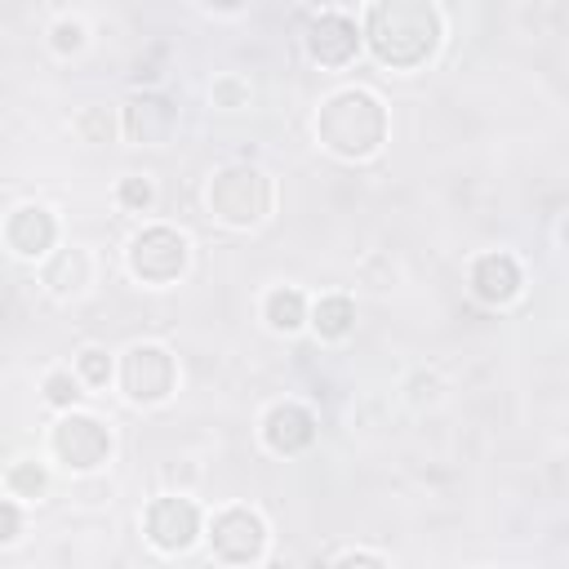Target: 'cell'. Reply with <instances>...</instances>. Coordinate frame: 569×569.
<instances>
[{"instance_id": "obj_2", "label": "cell", "mask_w": 569, "mask_h": 569, "mask_svg": "<svg viewBox=\"0 0 569 569\" xmlns=\"http://www.w3.org/2000/svg\"><path fill=\"white\" fill-rule=\"evenodd\" d=\"M316 134L320 143L343 156V160H365L383 147L387 138V111L370 89H338L334 98H325L320 117H316Z\"/></svg>"}, {"instance_id": "obj_7", "label": "cell", "mask_w": 569, "mask_h": 569, "mask_svg": "<svg viewBox=\"0 0 569 569\" xmlns=\"http://www.w3.org/2000/svg\"><path fill=\"white\" fill-rule=\"evenodd\" d=\"M209 543L227 565H250L267 547V525L254 507H227L209 525Z\"/></svg>"}, {"instance_id": "obj_6", "label": "cell", "mask_w": 569, "mask_h": 569, "mask_svg": "<svg viewBox=\"0 0 569 569\" xmlns=\"http://www.w3.org/2000/svg\"><path fill=\"white\" fill-rule=\"evenodd\" d=\"M174 378H179V370H174V356H169L165 348L138 343V348L125 352L121 383H125V391H130V401H138V405L165 401V396L174 391Z\"/></svg>"}, {"instance_id": "obj_3", "label": "cell", "mask_w": 569, "mask_h": 569, "mask_svg": "<svg viewBox=\"0 0 569 569\" xmlns=\"http://www.w3.org/2000/svg\"><path fill=\"white\" fill-rule=\"evenodd\" d=\"M209 214L227 227H254L271 209V183L254 165H227L209 179Z\"/></svg>"}, {"instance_id": "obj_23", "label": "cell", "mask_w": 569, "mask_h": 569, "mask_svg": "<svg viewBox=\"0 0 569 569\" xmlns=\"http://www.w3.org/2000/svg\"><path fill=\"white\" fill-rule=\"evenodd\" d=\"M121 201H125L130 209H147V205H152V183H147V179H125V183H121Z\"/></svg>"}, {"instance_id": "obj_22", "label": "cell", "mask_w": 569, "mask_h": 569, "mask_svg": "<svg viewBox=\"0 0 569 569\" xmlns=\"http://www.w3.org/2000/svg\"><path fill=\"white\" fill-rule=\"evenodd\" d=\"M19 530H23V511L10 498H0V543H14Z\"/></svg>"}, {"instance_id": "obj_24", "label": "cell", "mask_w": 569, "mask_h": 569, "mask_svg": "<svg viewBox=\"0 0 569 569\" xmlns=\"http://www.w3.org/2000/svg\"><path fill=\"white\" fill-rule=\"evenodd\" d=\"M334 569H387V560L383 556H374V552H348L343 560H338Z\"/></svg>"}, {"instance_id": "obj_1", "label": "cell", "mask_w": 569, "mask_h": 569, "mask_svg": "<svg viewBox=\"0 0 569 569\" xmlns=\"http://www.w3.org/2000/svg\"><path fill=\"white\" fill-rule=\"evenodd\" d=\"M440 10L427 0H383L370 10L365 36L374 53L391 68H419L427 63L440 45Z\"/></svg>"}, {"instance_id": "obj_5", "label": "cell", "mask_w": 569, "mask_h": 569, "mask_svg": "<svg viewBox=\"0 0 569 569\" xmlns=\"http://www.w3.org/2000/svg\"><path fill=\"white\" fill-rule=\"evenodd\" d=\"M49 445H53V453H59V463L68 472H94V468L107 463V453H111V432L89 414H68L59 427H53Z\"/></svg>"}, {"instance_id": "obj_8", "label": "cell", "mask_w": 569, "mask_h": 569, "mask_svg": "<svg viewBox=\"0 0 569 569\" xmlns=\"http://www.w3.org/2000/svg\"><path fill=\"white\" fill-rule=\"evenodd\" d=\"M201 534V507L192 498H156L147 507V538L160 552H187Z\"/></svg>"}, {"instance_id": "obj_14", "label": "cell", "mask_w": 569, "mask_h": 569, "mask_svg": "<svg viewBox=\"0 0 569 569\" xmlns=\"http://www.w3.org/2000/svg\"><path fill=\"white\" fill-rule=\"evenodd\" d=\"M45 284H53V294H81L89 284V258L81 250L59 254V263L45 271Z\"/></svg>"}, {"instance_id": "obj_17", "label": "cell", "mask_w": 569, "mask_h": 569, "mask_svg": "<svg viewBox=\"0 0 569 569\" xmlns=\"http://www.w3.org/2000/svg\"><path fill=\"white\" fill-rule=\"evenodd\" d=\"M45 485H49V476H45L40 463H14V472H10V489H14L19 498H40Z\"/></svg>"}, {"instance_id": "obj_18", "label": "cell", "mask_w": 569, "mask_h": 569, "mask_svg": "<svg viewBox=\"0 0 569 569\" xmlns=\"http://www.w3.org/2000/svg\"><path fill=\"white\" fill-rule=\"evenodd\" d=\"M76 370H81V378H85L89 387H107V378H111V361H107V352H98V348H85L81 361H76Z\"/></svg>"}, {"instance_id": "obj_21", "label": "cell", "mask_w": 569, "mask_h": 569, "mask_svg": "<svg viewBox=\"0 0 569 569\" xmlns=\"http://www.w3.org/2000/svg\"><path fill=\"white\" fill-rule=\"evenodd\" d=\"M81 130H85L89 143H111V130H117V125H111V117L102 107H94V111H85V117H81Z\"/></svg>"}, {"instance_id": "obj_10", "label": "cell", "mask_w": 569, "mask_h": 569, "mask_svg": "<svg viewBox=\"0 0 569 569\" xmlns=\"http://www.w3.org/2000/svg\"><path fill=\"white\" fill-rule=\"evenodd\" d=\"M174 125H179V111H174L169 98L143 94V98H130V107H125V138L130 143L160 147V143H169Z\"/></svg>"}, {"instance_id": "obj_12", "label": "cell", "mask_w": 569, "mask_h": 569, "mask_svg": "<svg viewBox=\"0 0 569 569\" xmlns=\"http://www.w3.org/2000/svg\"><path fill=\"white\" fill-rule=\"evenodd\" d=\"M472 290H476L481 303H494V307L511 303V299L521 294V267H517V258H511V254H485V258H476Z\"/></svg>"}, {"instance_id": "obj_16", "label": "cell", "mask_w": 569, "mask_h": 569, "mask_svg": "<svg viewBox=\"0 0 569 569\" xmlns=\"http://www.w3.org/2000/svg\"><path fill=\"white\" fill-rule=\"evenodd\" d=\"M267 320H271V329H299L303 320H307V307H303V294L299 290H271L267 294Z\"/></svg>"}, {"instance_id": "obj_26", "label": "cell", "mask_w": 569, "mask_h": 569, "mask_svg": "<svg viewBox=\"0 0 569 569\" xmlns=\"http://www.w3.org/2000/svg\"><path fill=\"white\" fill-rule=\"evenodd\" d=\"M267 569H294V565H290V560H271Z\"/></svg>"}, {"instance_id": "obj_15", "label": "cell", "mask_w": 569, "mask_h": 569, "mask_svg": "<svg viewBox=\"0 0 569 569\" xmlns=\"http://www.w3.org/2000/svg\"><path fill=\"white\" fill-rule=\"evenodd\" d=\"M352 320H356V307H352V299H343V294L320 299L316 312H312V325H316L320 338H343V334L352 329Z\"/></svg>"}, {"instance_id": "obj_25", "label": "cell", "mask_w": 569, "mask_h": 569, "mask_svg": "<svg viewBox=\"0 0 569 569\" xmlns=\"http://www.w3.org/2000/svg\"><path fill=\"white\" fill-rule=\"evenodd\" d=\"M214 98H222V102H241V85H237V81H218V85H214Z\"/></svg>"}, {"instance_id": "obj_9", "label": "cell", "mask_w": 569, "mask_h": 569, "mask_svg": "<svg viewBox=\"0 0 569 569\" xmlns=\"http://www.w3.org/2000/svg\"><path fill=\"white\" fill-rule=\"evenodd\" d=\"M307 49H312L316 63L343 68V63H352V53L361 49V32H356V23H352L348 14L329 10V14H320V19L307 27Z\"/></svg>"}, {"instance_id": "obj_20", "label": "cell", "mask_w": 569, "mask_h": 569, "mask_svg": "<svg viewBox=\"0 0 569 569\" xmlns=\"http://www.w3.org/2000/svg\"><path fill=\"white\" fill-rule=\"evenodd\" d=\"M81 45H85V27H81L76 19H59V23H53V49L72 53V49H81Z\"/></svg>"}, {"instance_id": "obj_4", "label": "cell", "mask_w": 569, "mask_h": 569, "mask_svg": "<svg viewBox=\"0 0 569 569\" xmlns=\"http://www.w3.org/2000/svg\"><path fill=\"white\" fill-rule=\"evenodd\" d=\"M187 267V241L174 227H147L143 237H134L130 245V271L147 284H169L179 280Z\"/></svg>"}, {"instance_id": "obj_19", "label": "cell", "mask_w": 569, "mask_h": 569, "mask_svg": "<svg viewBox=\"0 0 569 569\" xmlns=\"http://www.w3.org/2000/svg\"><path fill=\"white\" fill-rule=\"evenodd\" d=\"M76 396H81V391H76V378H72V374L59 370V374H49V378H45V401H49V405L68 410V405L76 401Z\"/></svg>"}, {"instance_id": "obj_11", "label": "cell", "mask_w": 569, "mask_h": 569, "mask_svg": "<svg viewBox=\"0 0 569 569\" xmlns=\"http://www.w3.org/2000/svg\"><path fill=\"white\" fill-rule=\"evenodd\" d=\"M263 440L276 449V453H299L316 440V419L294 405V401H284V405H271L267 419H263Z\"/></svg>"}, {"instance_id": "obj_13", "label": "cell", "mask_w": 569, "mask_h": 569, "mask_svg": "<svg viewBox=\"0 0 569 569\" xmlns=\"http://www.w3.org/2000/svg\"><path fill=\"white\" fill-rule=\"evenodd\" d=\"M5 237H10V250H14V254H23V258H40V254L53 245V237H59V227H53L49 209H40V205H23V209H14L10 227H5Z\"/></svg>"}]
</instances>
